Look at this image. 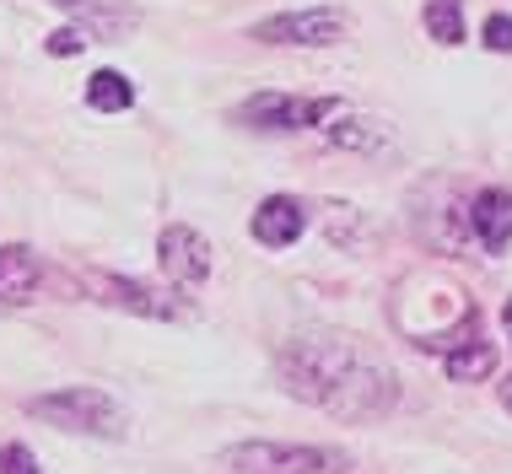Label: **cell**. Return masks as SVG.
<instances>
[{"instance_id": "cell-3", "label": "cell", "mask_w": 512, "mask_h": 474, "mask_svg": "<svg viewBox=\"0 0 512 474\" xmlns=\"http://www.w3.org/2000/svg\"><path fill=\"white\" fill-rule=\"evenodd\" d=\"M221 469L232 474H345L351 458L318 442H232L221 453Z\"/></svg>"}, {"instance_id": "cell-11", "label": "cell", "mask_w": 512, "mask_h": 474, "mask_svg": "<svg viewBox=\"0 0 512 474\" xmlns=\"http://www.w3.org/2000/svg\"><path fill=\"white\" fill-rule=\"evenodd\" d=\"M44 286V264L27 243H0V302L6 308H22V302L38 297Z\"/></svg>"}, {"instance_id": "cell-6", "label": "cell", "mask_w": 512, "mask_h": 474, "mask_svg": "<svg viewBox=\"0 0 512 474\" xmlns=\"http://www.w3.org/2000/svg\"><path fill=\"white\" fill-rule=\"evenodd\" d=\"M399 404V378L389 367H383L378 356H362L351 372L335 383V394H329L324 410L335 415V421H383Z\"/></svg>"}, {"instance_id": "cell-4", "label": "cell", "mask_w": 512, "mask_h": 474, "mask_svg": "<svg viewBox=\"0 0 512 474\" xmlns=\"http://www.w3.org/2000/svg\"><path fill=\"white\" fill-rule=\"evenodd\" d=\"M351 33V11L345 6H302V11H275V17L254 22L248 38L275 49H335Z\"/></svg>"}, {"instance_id": "cell-20", "label": "cell", "mask_w": 512, "mask_h": 474, "mask_svg": "<svg viewBox=\"0 0 512 474\" xmlns=\"http://www.w3.org/2000/svg\"><path fill=\"white\" fill-rule=\"evenodd\" d=\"M502 410H507V415H512V378H507V383H502Z\"/></svg>"}, {"instance_id": "cell-9", "label": "cell", "mask_w": 512, "mask_h": 474, "mask_svg": "<svg viewBox=\"0 0 512 474\" xmlns=\"http://www.w3.org/2000/svg\"><path fill=\"white\" fill-rule=\"evenodd\" d=\"M49 6H60L71 22H81L92 38H130L135 27H141V6L135 0H49Z\"/></svg>"}, {"instance_id": "cell-19", "label": "cell", "mask_w": 512, "mask_h": 474, "mask_svg": "<svg viewBox=\"0 0 512 474\" xmlns=\"http://www.w3.org/2000/svg\"><path fill=\"white\" fill-rule=\"evenodd\" d=\"M486 49H496V54H512V17H507V11H496V17H486Z\"/></svg>"}, {"instance_id": "cell-12", "label": "cell", "mask_w": 512, "mask_h": 474, "mask_svg": "<svg viewBox=\"0 0 512 474\" xmlns=\"http://www.w3.org/2000/svg\"><path fill=\"white\" fill-rule=\"evenodd\" d=\"M469 232L480 237L486 254H502L512 243V194L507 189H480L469 200Z\"/></svg>"}, {"instance_id": "cell-18", "label": "cell", "mask_w": 512, "mask_h": 474, "mask_svg": "<svg viewBox=\"0 0 512 474\" xmlns=\"http://www.w3.org/2000/svg\"><path fill=\"white\" fill-rule=\"evenodd\" d=\"M87 44H98V38H92L81 22H76V27H60V33H49V54H81Z\"/></svg>"}, {"instance_id": "cell-16", "label": "cell", "mask_w": 512, "mask_h": 474, "mask_svg": "<svg viewBox=\"0 0 512 474\" xmlns=\"http://www.w3.org/2000/svg\"><path fill=\"white\" fill-rule=\"evenodd\" d=\"M421 22H426V33H432L442 49L464 44V0H426Z\"/></svg>"}, {"instance_id": "cell-13", "label": "cell", "mask_w": 512, "mask_h": 474, "mask_svg": "<svg viewBox=\"0 0 512 474\" xmlns=\"http://www.w3.org/2000/svg\"><path fill=\"white\" fill-rule=\"evenodd\" d=\"M324 135H329L335 146H345V151H378V146H389V141H394V130H389L383 119L351 114V108H340V114L324 124Z\"/></svg>"}, {"instance_id": "cell-7", "label": "cell", "mask_w": 512, "mask_h": 474, "mask_svg": "<svg viewBox=\"0 0 512 474\" xmlns=\"http://www.w3.org/2000/svg\"><path fill=\"white\" fill-rule=\"evenodd\" d=\"M87 286L98 291V302L135 318H157V324H173V318H189V302L178 297V286H151V281H130V275H87Z\"/></svg>"}, {"instance_id": "cell-17", "label": "cell", "mask_w": 512, "mask_h": 474, "mask_svg": "<svg viewBox=\"0 0 512 474\" xmlns=\"http://www.w3.org/2000/svg\"><path fill=\"white\" fill-rule=\"evenodd\" d=\"M0 474H44V469H38V453L27 442H6L0 448Z\"/></svg>"}, {"instance_id": "cell-10", "label": "cell", "mask_w": 512, "mask_h": 474, "mask_svg": "<svg viewBox=\"0 0 512 474\" xmlns=\"http://www.w3.org/2000/svg\"><path fill=\"white\" fill-rule=\"evenodd\" d=\"M248 232H254V243H265V248H292L297 237L308 232V205L292 200V194H270V200H259Z\"/></svg>"}, {"instance_id": "cell-2", "label": "cell", "mask_w": 512, "mask_h": 474, "mask_svg": "<svg viewBox=\"0 0 512 474\" xmlns=\"http://www.w3.org/2000/svg\"><path fill=\"white\" fill-rule=\"evenodd\" d=\"M27 415L71 431V437H98V442H124L130 437V415H124V404L108 394V388H92V383L54 388V394L27 399Z\"/></svg>"}, {"instance_id": "cell-14", "label": "cell", "mask_w": 512, "mask_h": 474, "mask_svg": "<svg viewBox=\"0 0 512 474\" xmlns=\"http://www.w3.org/2000/svg\"><path fill=\"white\" fill-rule=\"evenodd\" d=\"M442 367H448L453 383H480V378H491V372H496V345L475 334V340L453 345V351L442 356Z\"/></svg>"}, {"instance_id": "cell-1", "label": "cell", "mask_w": 512, "mask_h": 474, "mask_svg": "<svg viewBox=\"0 0 512 474\" xmlns=\"http://www.w3.org/2000/svg\"><path fill=\"white\" fill-rule=\"evenodd\" d=\"M367 351L351 340V334H302L281 351V388L302 404H318L324 410L335 383L356 367Z\"/></svg>"}, {"instance_id": "cell-15", "label": "cell", "mask_w": 512, "mask_h": 474, "mask_svg": "<svg viewBox=\"0 0 512 474\" xmlns=\"http://www.w3.org/2000/svg\"><path fill=\"white\" fill-rule=\"evenodd\" d=\"M87 103L98 108V114H124V108L135 103V87L124 71H98L87 76Z\"/></svg>"}, {"instance_id": "cell-5", "label": "cell", "mask_w": 512, "mask_h": 474, "mask_svg": "<svg viewBox=\"0 0 512 474\" xmlns=\"http://www.w3.org/2000/svg\"><path fill=\"white\" fill-rule=\"evenodd\" d=\"M340 97H292V92H254L248 103H238V124L265 135H292V130H324L340 114Z\"/></svg>"}, {"instance_id": "cell-8", "label": "cell", "mask_w": 512, "mask_h": 474, "mask_svg": "<svg viewBox=\"0 0 512 474\" xmlns=\"http://www.w3.org/2000/svg\"><path fill=\"white\" fill-rule=\"evenodd\" d=\"M157 264L173 286H205L216 259H211V243H205L195 227L173 221V227H162V237H157Z\"/></svg>"}, {"instance_id": "cell-21", "label": "cell", "mask_w": 512, "mask_h": 474, "mask_svg": "<svg viewBox=\"0 0 512 474\" xmlns=\"http://www.w3.org/2000/svg\"><path fill=\"white\" fill-rule=\"evenodd\" d=\"M502 324H507V334H512V302H507V308H502Z\"/></svg>"}]
</instances>
